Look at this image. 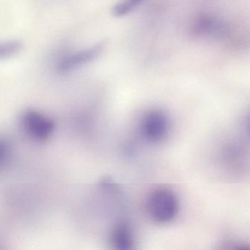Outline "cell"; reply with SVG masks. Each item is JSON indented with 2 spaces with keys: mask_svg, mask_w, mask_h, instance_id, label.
<instances>
[{
  "mask_svg": "<svg viewBox=\"0 0 250 250\" xmlns=\"http://www.w3.org/2000/svg\"><path fill=\"white\" fill-rule=\"evenodd\" d=\"M146 208L150 219L159 224H166L175 219L179 210L178 197L172 190L159 187L149 194Z\"/></svg>",
  "mask_w": 250,
  "mask_h": 250,
  "instance_id": "cell-1",
  "label": "cell"
},
{
  "mask_svg": "<svg viewBox=\"0 0 250 250\" xmlns=\"http://www.w3.org/2000/svg\"><path fill=\"white\" fill-rule=\"evenodd\" d=\"M104 48V44L99 43L86 49L63 54L57 61V71L65 74L82 68L96 60L103 52Z\"/></svg>",
  "mask_w": 250,
  "mask_h": 250,
  "instance_id": "cell-2",
  "label": "cell"
},
{
  "mask_svg": "<svg viewBox=\"0 0 250 250\" xmlns=\"http://www.w3.org/2000/svg\"><path fill=\"white\" fill-rule=\"evenodd\" d=\"M169 130V121L163 111L152 109L146 112L140 122V131L143 137L152 143L163 140Z\"/></svg>",
  "mask_w": 250,
  "mask_h": 250,
  "instance_id": "cell-3",
  "label": "cell"
},
{
  "mask_svg": "<svg viewBox=\"0 0 250 250\" xmlns=\"http://www.w3.org/2000/svg\"><path fill=\"white\" fill-rule=\"evenodd\" d=\"M195 36L210 39H222L229 36V27L225 21L214 16L204 15L197 17L191 26Z\"/></svg>",
  "mask_w": 250,
  "mask_h": 250,
  "instance_id": "cell-4",
  "label": "cell"
},
{
  "mask_svg": "<svg viewBox=\"0 0 250 250\" xmlns=\"http://www.w3.org/2000/svg\"><path fill=\"white\" fill-rule=\"evenodd\" d=\"M22 121L26 131L37 140H46L53 131V123L35 111L26 112L23 115Z\"/></svg>",
  "mask_w": 250,
  "mask_h": 250,
  "instance_id": "cell-5",
  "label": "cell"
},
{
  "mask_svg": "<svg viewBox=\"0 0 250 250\" xmlns=\"http://www.w3.org/2000/svg\"><path fill=\"white\" fill-rule=\"evenodd\" d=\"M134 232L128 222L121 221L114 226L110 235V243L117 250H131L134 245Z\"/></svg>",
  "mask_w": 250,
  "mask_h": 250,
  "instance_id": "cell-6",
  "label": "cell"
},
{
  "mask_svg": "<svg viewBox=\"0 0 250 250\" xmlns=\"http://www.w3.org/2000/svg\"><path fill=\"white\" fill-rule=\"evenodd\" d=\"M23 43L18 39L0 41V60H6L20 54Z\"/></svg>",
  "mask_w": 250,
  "mask_h": 250,
  "instance_id": "cell-7",
  "label": "cell"
},
{
  "mask_svg": "<svg viewBox=\"0 0 250 250\" xmlns=\"http://www.w3.org/2000/svg\"><path fill=\"white\" fill-rule=\"evenodd\" d=\"M144 0H121L114 5L112 14L116 17L128 15L136 9Z\"/></svg>",
  "mask_w": 250,
  "mask_h": 250,
  "instance_id": "cell-8",
  "label": "cell"
},
{
  "mask_svg": "<svg viewBox=\"0 0 250 250\" xmlns=\"http://www.w3.org/2000/svg\"><path fill=\"white\" fill-rule=\"evenodd\" d=\"M7 155V146L2 140H0V165L3 162Z\"/></svg>",
  "mask_w": 250,
  "mask_h": 250,
  "instance_id": "cell-9",
  "label": "cell"
}]
</instances>
